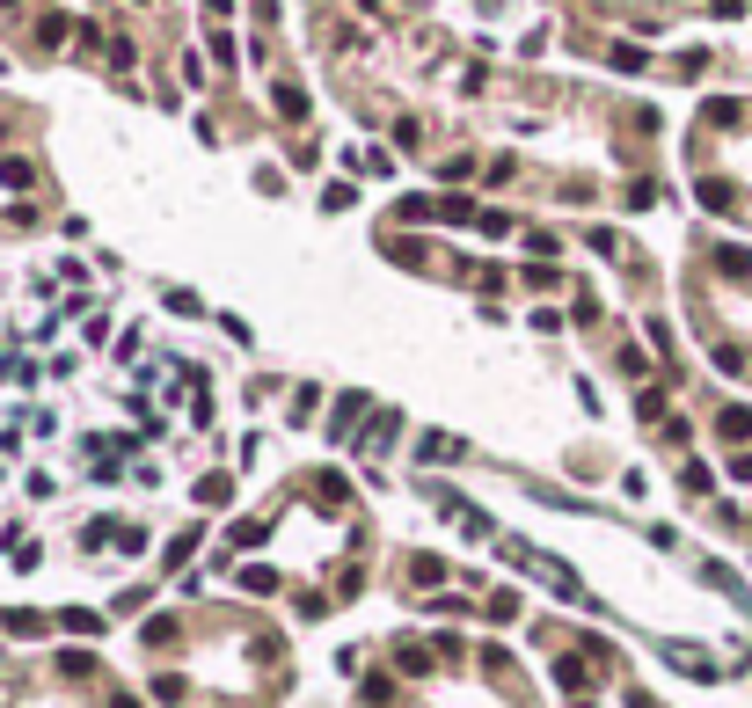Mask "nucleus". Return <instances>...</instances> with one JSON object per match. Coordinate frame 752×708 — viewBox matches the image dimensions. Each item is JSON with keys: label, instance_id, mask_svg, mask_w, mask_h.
Masks as SVG:
<instances>
[{"label": "nucleus", "instance_id": "f257e3e1", "mask_svg": "<svg viewBox=\"0 0 752 708\" xmlns=\"http://www.w3.org/2000/svg\"><path fill=\"white\" fill-rule=\"evenodd\" d=\"M716 270H723V278H752V256L745 249H716Z\"/></svg>", "mask_w": 752, "mask_h": 708}, {"label": "nucleus", "instance_id": "f03ea898", "mask_svg": "<svg viewBox=\"0 0 752 708\" xmlns=\"http://www.w3.org/2000/svg\"><path fill=\"white\" fill-rule=\"evenodd\" d=\"M278 118H307V95L293 81H278Z\"/></svg>", "mask_w": 752, "mask_h": 708}, {"label": "nucleus", "instance_id": "7ed1b4c3", "mask_svg": "<svg viewBox=\"0 0 752 708\" xmlns=\"http://www.w3.org/2000/svg\"><path fill=\"white\" fill-rule=\"evenodd\" d=\"M723 439H752V409H723Z\"/></svg>", "mask_w": 752, "mask_h": 708}, {"label": "nucleus", "instance_id": "20e7f679", "mask_svg": "<svg viewBox=\"0 0 752 708\" xmlns=\"http://www.w3.org/2000/svg\"><path fill=\"white\" fill-rule=\"evenodd\" d=\"M702 205H709V212H730V183L709 176V183H702Z\"/></svg>", "mask_w": 752, "mask_h": 708}, {"label": "nucleus", "instance_id": "39448f33", "mask_svg": "<svg viewBox=\"0 0 752 708\" xmlns=\"http://www.w3.org/2000/svg\"><path fill=\"white\" fill-rule=\"evenodd\" d=\"M0 183H8V190H22V183H30V161H15V153H8V161H0Z\"/></svg>", "mask_w": 752, "mask_h": 708}, {"label": "nucleus", "instance_id": "423d86ee", "mask_svg": "<svg viewBox=\"0 0 752 708\" xmlns=\"http://www.w3.org/2000/svg\"><path fill=\"white\" fill-rule=\"evenodd\" d=\"M37 44H66V15H44L37 22Z\"/></svg>", "mask_w": 752, "mask_h": 708}]
</instances>
